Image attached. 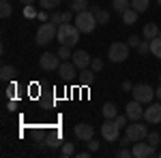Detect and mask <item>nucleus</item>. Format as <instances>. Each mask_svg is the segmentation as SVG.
I'll list each match as a JSON object with an SVG mask.
<instances>
[{
    "label": "nucleus",
    "mask_w": 161,
    "mask_h": 158,
    "mask_svg": "<svg viewBox=\"0 0 161 158\" xmlns=\"http://www.w3.org/2000/svg\"><path fill=\"white\" fill-rule=\"evenodd\" d=\"M80 28L75 24H60L58 26V34H56V41L60 43V45H69V47H73L75 43L80 41Z\"/></svg>",
    "instance_id": "obj_1"
},
{
    "label": "nucleus",
    "mask_w": 161,
    "mask_h": 158,
    "mask_svg": "<svg viewBox=\"0 0 161 158\" xmlns=\"http://www.w3.org/2000/svg\"><path fill=\"white\" fill-rule=\"evenodd\" d=\"M75 26L80 28V32L82 34H88V32H92L95 30V26H97V17H95V11H80L75 13Z\"/></svg>",
    "instance_id": "obj_2"
},
{
    "label": "nucleus",
    "mask_w": 161,
    "mask_h": 158,
    "mask_svg": "<svg viewBox=\"0 0 161 158\" xmlns=\"http://www.w3.org/2000/svg\"><path fill=\"white\" fill-rule=\"evenodd\" d=\"M56 34H58V26H56V24H52V22L41 24V26H39V30H37V45L47 47L52 41L56 38Z\"/></svg>",
    "instance_id": "obj_3"
},
{
    "label": "nucleus",
    "mask_w": 161,
    "mask_h": 158,
    "mask_svg": "<svg viewBox=\"0 0 161 158\" xmlns=\"http://www.w3.org/2000/svg\"><path fill=\"white\" fill-rule=\"evenodd\" d=\"M133 98H136L137 103H142V105H150L153 103V98L157 96L155 94V90L150 88L148 84H137V85H133Z\"/></svg>",
    "instance_id": "obj_4"
},
{
    "label": "nucleus",
    "mask_w": 161,
    "mask_h": 158,
    "mask_svg": "<svg viewBox=\"0 0 161 158\" xmlns=\"http://www.w3.org/2000/svg\"><path fill=\"white\" fill-rule=\"evenodd\" d=\"M108 58L112 62H125L129 58V43H120V41L112 43L108 49Z\"/></svg>",
    "instance_id": "obj_5"
},
{
    "label": "nucleus",
    "mask_w": 161,
    "mask_h": 158,
    "mask_svg": "<svg viewBox=\"0 0 161 158\" xmlns=\"http://www.w3.org/2000/svg\"><path fill=\"white\" fill-rule=\"evenodd\" d=\"M101 137L108 141V143H116L120 139V128L116 126L114 120H105L101 124Z\"/></svg>",
    "instance_id": "obj_6"
},
{
    "label": "nucleus",
    "mask_w": 161,
    "mask_h": 158,
    "mask_svg": "<svg viewBox=\"0 0 161 158\" xmlns=\"http://www.w3.org/2000/svg\"><path fill=\"white\" fill-rule=\"evenodd\" d=\"M125 135L136 143V141H144L146 139V135H148V128L144 126V124H140V122H131L127 128H125Z\"/></svg>",
    "instance_id": "obj_7"
},
{
    "label": "nucleus",
    "mask_w": 161,
    "mask_h": 158,
    "mask_svg": "<svg viewBox=\"0 0 161 158\" xmlns=\"http://www.w3.org/2000/svg\"><path fill=\"white\" fill-rule=\"evenodd\" d=\"M39 64H41V69L43 71H58V66H60V56L58 54H52V51H45L41 58H39Z\"/></svg>",
    "instance_id": "obj_8"
},
{
    "label": "nucleus",
    "mask_w": 161,
    "mask_h": 158,
    "mask_svg": "<svg viewBox=\"0 0 161 158\" xmlns=\"http://www.w3.org/2000/svg\"><path fill=\"white\" fill-rule=\"evenodd\" d=\"M131 154H133V158H153V156H157L155 145H150L148 141H146V143L136 141V143H133V150H131Z\"/></svg>",
    "instance_id": "obj_9"
},
{
    "label": "nucleus",
    "mask_w": 161,
    "mask_h": 158,
    "mask_svg": "<svg viewBox=\"0 0 161 158\" xmlns=\"http://www.w3.org/2000/svg\"><path fill=\"white\" fill-rule=\"evenodd\" d=\"M73 135H75V139L90 141V139L95 137V128H92L90 124H86V122H80V124H77V126L73 128Z\"/></svg>",
    "instance_id": "obj_10"
},
{
    "label": "nucleus",
    "mask_w": 161,
    "mask_h": 158,
    "mask_svg": "<svg viewBox=\"0 0 161 158\" xmlns=\"http://www.w3.org/2000/svg\"><path fill=\"white\" fill-rule=\"evenodd\" d=\"M144 120L148 124H159L161 122V103H150L148 109H144Z\"/></svg>",
    "instance_id": "obj_11"
},
{
    "label": "nucleus",
    "mask_w": 161,
    "mask_h": 158,
    "mask_svg": "<svg viewBox=\"0 0 161 158\" xmlns=\"http://www.w3.org/2000/svg\"><path fill=\"white\" fill-rule=\"evenodd\" d=\"M125 113H127V118L131 122H137L140 118H144V109H142V103H137L136 98L131 100V103H127V109H125Z\"/></svg>",
    "instance_id": "obj_12"
},
{
    "label": "nucleus",
    "mask_w": 161,
    "mask_h": 158,
    "mask_svg": "<svg viewBox=\"0 0 161 158\" xmlns=\"http://www.w3.org/2000/svg\"><path fill=\"white\" fill-rule=\"evenodd\" d=\"M90 62H92V58H90V54L84 51V49H77V51L73 54V64L77 66V71L88 69V66H90Z\"/></svg>",
    "instance_id": "obj_13"
},
{
    "label": "nucleus",
    "mask_w": 161,
    "mask_h": 158,
    "mask_svg": "<svg viewBox=\"0 0 161 158\" xmlns=\"http://www.w3.org/2000/svg\"><path fill=\"white\" fill-rule=\"evenodd\" d=\"M58 75H60L64 81H69V79H73L75 75H77V66H75L73 62H62L60 66H58Z\"/></svg>",
    "instance_id": "obj_14"
},
{
    "label": "nucleus",
    "mask_w": 161,
    "mask_h": 158,
    "mask_svg": "<svg viewBox=\"0 0 161 158\" xmlns=\"http://www.w3.org/2000/svg\"><path fill=\"white\" fill-rule=\"evenodd\" d=\"M95 75H97V73H95V71L88 66V69H84V71H80V75H77V81H80V85H92V84H95V79H97Z\"/></svg>",
    "instance_id": "obj_15"
},
{
    "label": "nucleus",
    "mask_w": 161,
    "mask_h": 158,
    "mask_svg": "<svg viewBox=\"0 0 161 158\" xmlns=\"http://www.w3.org/2000/svg\"><path fill=\"white\" fill-rule=\"evenodd\" d=\"M159 37V26L153 24V22H148V24H144V38H148V41H153V38Z\"/></svg>",
    "instance_id": "obj_16"
},
{
    "label": "nucleus",
    "mask_w": 161,
    "mask_h": 158,
    "mask_svg": "<svg viewBox=\"0 0 161 158\" xmlns=\"http://www.w3.org/2000/svg\"><path fill=\"white\" fill-rule=\"evenodd\" d=\"M137 15H140V13H137L136 9H127V11L120 15V17H123V24L125 26H133L137 22Z\"/></svg>",
    "instance_id": "obj_17"
},
{
    "label": "nucleus",
    "mask_w": 161,
    "mask_h": 158,
    "mask_svg": "<svg viewBox=\"0 0 161 158\" xmlns=\"http://www.w3.org/2000/svg\"><path fill=\"white\" fill-rule=\"evenodd\" d=\"M101 113H103V118L105 120H114L118 113H116V105L114 103H105L103 107H101Z\"/></svg>",
    "instance_id": "obj_18"
},
{
    "label": "nucleus",
    "mask_w": 161,
    "mask_h": 158,
    "mask_svg": "<svg viewBox=\"0 0 161 158\" xmlns=\"http://www.w3.org/2000/svg\"><path fill=\"white\" fill-rule=\"evenodd\" d=\"M112 9L118 13V15H123L127 9H131V0H114L112 2Z\"/></svg>",
    "instance_id": "obj_19"
},
{
    "label": "nucleus",
    "mask_w": 161,
    "mask_h": 158,
    "mask_svg": "<svg viewBox=\"0 0 161 158\" xmlns=\"http://www.w3.org/2000/svg\"><path fill=\"white\" fill-rule=\"evenodd\" d=\"M69 9L75 11V13L86 11V9H88V0H69Z\"/></svg>",
    "instance_id": "obj_20"
},
{
    "label": "nucleus",
    "mask_w": 161,
    "mask_h": 158,
    "mask_svg": "<svg viewBox=\"0 0 161 158\" xmlns=\"http://www.w3.org/2000/svg\"><path fill=\"white\" fill-rule=\"evenodd\" d=\"M13 75H15V69L9 66V64H2V69H0V79H2V81H11Z\"/></svg>",
    "instance_id": "obj_21"
},
{
    "label": "nucleus",
    "mask_w": 161,
    "mask_h": 158,
    "mask_svg": "<svg viewBox=\"0 0 161 158\" xmlns=\"http://www.w3.org/2000/svg\"><path fill=\"white\" fill-rule=\"evenodd\" d=\"M148 7H150V0H131V9H136L137 13L148 11Z\"/></svg>",
    "instance_id": "obj_22"
},
{
    "label": "nucleus",
    "mask_w": 161,
    "mask_h": 158,
    "mask_svg": "<svg viewBox=\"0 0 161 158\" xmlns=\"http://www.w3.org/2000/svg\"><path fill=\"white\" fill-rule=\"evenodd\" d=\"M11 13H13L11 2H9V0H2V2H0V17L7 19V17H11Z\"/></svg>",
    "instance_id": "obj_23"
},
{
    "label": "nucleus",
    "mask_w": 161,
    "mask_h": 158,
    "mask_svg": "<svg viewBox=\"0 0 161 158\" xmlns=\"http://www.w3.org/2000/svg\"><path fill=\"white\" fill-rule=\"evenodd\" d=\"M150 54H153L155 58H159V60H161V37H157V38L150 41Z\"/></svg>",
    "instance_id": "obj_24"
},
{
    "label": "nucleus",
    "mask_w": 161,
    "mask_h": 158,
    "mask_svg": "<svg viewBox=\"0 0 161 158\" xmlns=\"http://www.w3.org/2000/svg\"><path fill=\"white\" fill-rule=\"evenodd\" d=\"M95 17H97V24L99 26H103V24L110 22V13L103 11V9H95Z\"/></svg>",
    "instance_id": "obj_25"
},
{
    "label": "nucleus",
    "mask_w": 161,
    "mask_h": 158,
    "mask_svg": "<svg viewBox=\"0 0 161 158\" xmlns=\"http://www.w3.org/2000/svg\"><path fill=\"white\" fill-rule=\"evenodd\" d=\"M62 0H39V4L45 9V11H56V7H60Z\"/></svg>",
    "instance_id": "obj_26"
},
{
    "label": "nucleus",
    "mask_w": 161,
    "mask_h": 158,
    "mask_svg": "<svg viewBox=\"0 0 161 158\" xmlns=\"http://www.w3.org/2000/svg\"><path fill=\"white\" fill-rule=\"evenodd\" d=\"M60 154L64 158L75 156V145H73V143H69V141H64V143H62V147H60Z\"/></svg>",
    "instance_id": "obj_27"
},
{
    "label": "nucleus",
    "mask_w": 161,
    "mask_h": 158,
    "mask_svg": "<svg viewBox=\"0 0 161 158\" xmlns=\"http://www.w3.org/2000/svg\"><path fill=\"white\" fill-rule=\"evenodd\" d=\"M56 54L60 56V60H69V58H73V54H71V47H69V45H60Z\"/></svg>",
    "instance_id": "obj_28"
},
{
    "label": "nucleus",
    "mask_w": 161,
    "mask_h": 158,
    "mask_svg": "<svg viewBox=\"0 0 161 158\" xmlns=\"http://www.w3.org/2000/svg\"><path fill=\"white\" fill-rule=\"evenodd\" d=\"M137 54L140 56H146V54H150V41L146 38V41H140V45H137Z\"/></svg>",
    "instance_id": "obj_29"
},
{
    "label": "nucleus",
    "mask_w": 161,
    "mask_h": 158,
    "mask_svg": "<svg viewBox=\"0 0 161 158\" xmlns=\"http://www.w3.org/2000/svg\"><path fill=\"white\" fill-rule=\"evenodd\" d=\"M146 141H148L150 145L157 147V145H159V141H161V135L159 133H148V135H146Z\"/></svg>",
    "instance_id": "obj_30"
},
{
    "label": "nucleus",
    "mask_w": 161,
    "mask_h": 158,
    "mask_svg": "<svg viewBox=\"0 0 161 158\" xmlns=\"http://www.w3.org/2000/svg\"><path fill=\"white\" fill-rule=\"evenodd\" d=\"M50 22H52V24H56V26H60V24H62V13H60V11H52Z\"/></svg>",
    "instance_id": "obj_31"
},
{
    "label": "nucleus",
    "mask_w": 161,
    "mask_h": 158,
    "mask_svg": "<svg viewBox=\"0 0 161 158\" xmlns=\"http://www.w3.org/2000/svg\"><path fill=\"white\" fill-rule=\"evenodd\" d=\"M127 120H129V118H127V113L114 118V122H116V126H118V128H127Z\"/></svg>",
    "instance_id": "obj_32"
},
{
    "label": "nucleus",
    "mask_w": 161,
    "mask_h": 158,
    "mask_svg": "<svg viewBox=\"0 0 161 158\" xmlns=\"http://www.w3.org/2000/svg\"><path fill=\"white\" fill-rule=\"evenodd\" d=\"M71 19H75V11H62V24H69Z\"/></svg>",
    "instance_id": "obj_33"
},
{
    "label": "nucleus",
    "mask_w": 161,
    "mask_h": 158,
    "mask_svg": "<svg viewBox=\"0 0 161 158\" xmlns=\"http://www.w3.org/2000/svg\"><path fill=\"white\" fill-rule=\"evenodd\" d=\"M90 69H92L95 73H99V71H103V60H99V58H95V60L90 62Z\"/></svg>",
    "instance_id": "obj_34"
},
{
    "label": "nucleus",
    "mask_w": 161,
    "mask_h": 158,
    "mask_svg": "<svg viewBox=\"0 0 161 158\" xmlns=\"http://www.w3.org/2000/svg\"><path fill=\"white\" fill-rule=\"evenodd\" d=\"M131 156H133V154H131L129 147H120V150H118V158H131Z\"/></svg>",
    "instance_id": "obj_35"
},
{
    "label": "nucleus",
    "mask_w": 161,
    "mask_h": 158,
    "mask_svg": "<svg viewBox=\"0 0 161 158\" xmlns=\"http://www.w3.org/2000/svg\"><path fill=\"white\" fill-rule=\"evenodd\" d=\"M127 43H129V47H133V49H136L137 45H140V38H137L136 34H131V37L127 38Z\"/></svg>",
    "instance_id": "obj_36"
},
{
    "label": "nucleus",
    "mask_w": 161,
    "mask_h": 158,
    "mask_svg": "<svg viewBox=\"0 0 161 158\" xmlns=\"http://www.w3.org/2000/svg\"><path fill=\"white\" fill-rule=\"evenodd\" d=\"M88 150H90V152H97V150H99V141H97V139H90V141H88Z\"/></svg>",
    "instance_id": "obj_37"
},
{
    "label": "nucleus",
    "mask_w": 161,
    "mask_h": 158,
    "mask_svg": "<svg viewBox=\"0 0 161 158\" xmlns=\"http://www.w3.org/2000/svg\"><path fill=\"white\" fill-rule=\"evenodd\" d=\"M118 143H120V145H123V147H129V145H131V143H133V141H131V139H129V137L125 135V137H120V139H118Z\"/></svg>",
    "instance_id": "obj_38"
},
{
    "label": "nucleus",
    "mask_w": 161,
    "mask_h": 158,
    "mask_svg": "<svg viewBox=\"0 0 161 158\" xmlns=\"http://www.w3.org/2000/svg\"><path fill=\"white\" fill-rule=\"evenodd\" d=\"M120 88H123L125 92H131V90H133V84H131V81H123V85H120Z\"/></svg>",
    "instance_id": "obj_39"
},
{
    "label": "nucleus",
    "mask_w": 161,
    "mask_h": 158,
    "mask_svg": "<svg viewBox=\"0 0 161 158\" xmlns=\"http://www.w3.org/2000/svg\"><path fill=\"white\" fill-rule=\"evenodd\" d=\"M24 15H26V17H35V9H32V4H30V7H26Z\"/></svg>",
    "instance_id": "obj_40"
},
{
    "label": "nucleus",
    "mask_w": 161,
    "mask_h": 158,
    "mask_svg": "<svg viewBox=\"0 0 161 158\" xmlns=\"http://www.w3.org/2000/svg\"><path fill=\"white\" fill-rule=\"evenodd\" d=\"M90 156V150H88V152H80V154H77V158H88Z\"/></svg>",
    "instance_id": "obj_41"
},
{
    "label": "nucleus",
    "mask_w": 161,
    "mask_h": 158,
    "mask_svg": "<svg viewBox=\"0 0 161 158\" xmlns=\"http://www.w3.org/2000/svg\"><path fill=\"white\" fill-rule=\"evenodd\" d=\"M19 2H22L24 7H30V4H35V0H19Z\"/></svg>",
    "instance_id": "obj_42"
},
{
    "label": "nucleus",
    "mask_w": 161,
    "mask_h": 158,
    "mask_svg": "<svg viewBox=\"0 0 161 158\" xmlns=\"http://www.w3.org/2000/svg\"><path fill=\"white\" fill-rule=\"evenodd\" d=\"M39 17H41V19H43V22H45V19H47V13H45V9H43V11L39 13Z\"/></svg>",
    "instance_id": "obj_43"
},
{
    "label": "nucleus",
    "mask_w": 161,
    "mask_h": 158,
    "mask_svg": "<svg viewBox=\"0 0 161 158\" xmlns=\"http://www.w3.org/2000/svg\"><path fill=\"white\" fill-rule=\"evenodd\" d=\"M155 94H157V98H159V100H161V85H159V88H157V90H155Z\"/></svg>",
    "instance_id": "obj_44"
},
{
    "label": "nucleus",
    "mask_w": 161,
    "mask_h": 158,
    "mask_svg": "<svg viewBox=\"0 0 161 158\" xmlns=\"http://www.w3.org/2000/svg\"><path fill=\"white\" fill-rule=\"evenodd\" d=\"M157 4H161V0H157Z\"/></svg>",
    "instance_id": "obj_45"
},
{
    "label": "nucleus",
    "mask_w": 161,
    "mask_h": 158,
    "mask_svg": "<svg viewBox=\"0 0 161 158\" xmlns=\"http://www.w3.org/2000/svg\"><path fill=\"white\" fill-rule=\"evenodd\" d=\"M159 37H161V30H159Z\"/></svg>",
    "instance_id": "obj_46"
},
{
    "label": "nucleus",
    "mask_w": 161,
    "mask_h": 158,
    "mask_svg": "<svg viewBox=\"0 0 161 158\" xmlns=\"http://www.w3.org/2000/svg\"><path fill=\"white\" fill-rule=\"evenodd\" d=\"M159 156H161V152H159Z\"/></svg>",
    "instance_id": "obj_47"
},
{
    "label": "nucleus",
    "mask_w": 161,
    "mask_h": 158,
    "mask_svg": "<svg viewBox=\"0 0 161 158\" xmlns=\"http://www.w3.org/2000/svg\"><path fill=\"white\" fill-rule=\"evenodd\" d=\"M159 79H161V75H159Z\"/></svg>",
    "instance_id": "obj_48"
}]
</instances>
